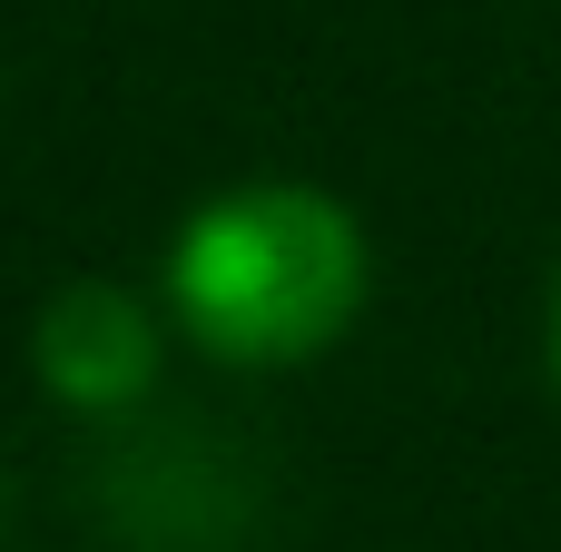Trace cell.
<instances>
[{
	"label": "cell",
	"mask_w": 561,
	"mask_h": 552,
	"mask_svg": "<svg viewBox=\"0 0 561 552\" xmlns=\"http://www.w3.org/2000/svg\"><path fill=\"white\" fill-rule=\"evenodd\" d=\"M552 385H561V296H552Z\"/></svg>",
	"instance_id": "3"
},
{
	"label": "cell",
	"mask_w": 561,
	"mask_h": 552,
	"mask_svg": "<svg viewBox=\"0 0 561 552\" xmlns=\"http://www.w3.org/2000/svg\"><path fill=\"white\" fill-rule=\"evenodd\" d=\"M375 257L345 198L256 178L207 198L168 247V316L217 365H306L365 316Z\"/></svg>",
	"instance_id": "1"
},
{
	"label": "cell",
	"mask_w": 561,
	"mask_h": 552,
	"mask_svg": "<svg viewBox=\"0 0 561 552\" xmlns=\"http://www.w3.org/2000/svg\"><path fill=\"white\" fill-rule=\"evenodd\" d=\"M30 375L69 415H128L158 385V316L108 277H69L30 316Z\"/></svg>",
	"instance_id": "2"
}]
</instances>
